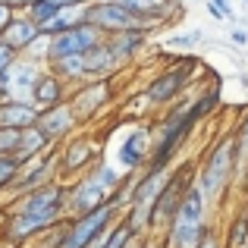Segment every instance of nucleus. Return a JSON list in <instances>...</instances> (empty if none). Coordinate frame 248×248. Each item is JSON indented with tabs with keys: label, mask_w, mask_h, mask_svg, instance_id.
<instances>
[{
	"label": "nucleus",
	"mask_w": 248,
	"mask_h": 248,
	"mask_svg": "<svg viewBox=\"0 0 248 248\" xmlns=\"http://www.w3.org/2000/svg\"><path fill=\"white\" fill-rule=\"evenodd\" d=\"M232 173H236V139H232V132H226L207 151L204 164L198 170V179H195L207 204L223 201V195L232 188Z\"/></svg>",
	"instance_id": "nucleus-2"
},
{
	"label": "nucleus",
	"mask_w": 248,
	"mask_h": 248,
	"mask_svg": "<svg viewBox=\"0 0 248 248\" xmlns=\"http://www.w3.org/2000/svg\"><path fill=\"white\" fill-rule=\"evenodd\" d=\"M85 22L97 25L104 35L126 31V29H154V25H148L139 13H132L129 6H123L120 0H104V3H94V0H91L88 10H85Z\"/></svg>",
	"instance_id": "nucleus-6"
},
{
	"label": "nucleus",
	"mask_w": 248,
	"mask_h": 248,
	"mask_svg": "<svg viewBox=\"0 0 248 248\" xmlns=\"http://www.w3.org/2000/svg\"><path fill=\"white\" fill-rule=\"evenodd\" d=\"M154 29H126V31H113V35H107V44L113 47V54L120 57V63L126 66V63H132L135 57L141 54V47L148 44V35H151Z\"/></svg>",
	"instance_id": "nucleus-16"
},
{
	"label": "nucleus",
	"mask_w": 248,
	"mask_h": 248,
	"mask_svg": "<svg viewBox=\"0 0 248 248\" xmlns=\"http://www.w3.org/2000/svg\"><path fill=\"white\" fill-rule=\"evenodd\" d=\"M82 60H85V76H88V79H113V76L123 69L120 57L113 54V47L107 44V38L97 41L91 50H85Z\"/></svg>",
	"instance_id": "nucleus-13"
},
{
	"label": "nucleus",
	"mask_w": 248,
	"mask_h": 248,
	"mask_svg": "<svg viewBox=\"0 0 248 248\" xmlns=\"http://www.w3.org/2000/svg\"><path fill=\"white\" fill-rule=\"evenodd\" d=\"M66 97H69V85L57 73H50V69L44 66V73L38 76V82H35V91H31V104L41 107V110H47V107H54V104L66 101Z\"/></svg>",
	"instance_id": "nucleus-15"
},
{
	"label": "nucleus",
	"mask_w": 248,
	"mask_h": 248,
	"mask_svg": "<svg viewBox=\"0 0 248 248\" xmlns=\"http://www.w3.org/2000/svg\"><path fill=\"white\" fill-rule=\"evenodd\" d=\"M6 6H13V10H25V6H31L35 0H3Z\"/></svg>",
	"instance_id": "nucleus-31"
},
{
	"label": "nucleus",
	"mask_w": 248,
	"mask_h": 248,
	"mask_svg": "<svg viewBox=\"0 0 248 248\" xmlns=\"http://www.w3.org/2000/svg\"><path fill=\"white\" fill-rule=\"evenodd\" d=\"M94 3H104V0H94Z\"/></svg>",
	"instance_id": "nucleus-33"
},
{
	"label": "nucleus",
	"mask_w": 248,
	"mask_h": 248,
	"mask_svg": "<svg viewBox=\"0 0 248 248\" xmlns=\"http://www.w3.org/2000/svg\"><path fill=\"white\" fill-rule=\"evenodd\" d=\"M242 3H248V0H242Z\"/></svg>",
	"instance_id": "nucleus-35"
},
{
	"label": "nucleus",
	"mask_w": 248,
	"mask_h": 248,
	"mask_svg": "<svg viewBox=\"0 0 248 248\" xmlns=\"http://www.w3.org/2000/svg\"><path fill=\"white\" fill-rule=\"evenodd\" d=\"M16 57H19L16 50H10V47H6L3 41H0V69H6V66H10L13 60H16Z\"/></svg>",
	"instance_id": "nucleus-28"
},
{
	"label": "nucleus",
	"mask_w": 248,
	"mask_h": 248,
	"mask_svg": "<svg viewBox=\"0 0 248 248\" xmlns=\"http://www.w3.org/2000/svg\"><path fill=\"white\" fill-rule=\"evenodd\" d=\"M47 69L60 76V79L66 82L69 88H76V85L88 82V76H85V60H82V54H79V57H60V60H50V63H47Z\"/></svg>",
	"instance_id": "nucleus-20"
},
{
	"label": "nucleus",
	"mask_w": 248,
	"mask_h": 248,
	"mask_svg": "<svg viewBox=\"0 0 248 248\" xmlns=\"http://www.w3.org/2000/svg\"><path fill=\"white\" fill-rule=\"evenodd\" d=\"M107 198H110L107 188H101L88 173H82L79 179L66 182V220L94 211V207H101Z\"/></svg>",
	"instance_id": "nucleus-10"
},
{
	"label": "nucleus",
	"mask_w": 248,
	"mask_h": 248,
	"mask_svg": "<svg viewBox=\"0 0 248 248\" xmlns=\"http://www.w3.org/2000/svg\"><path fill=\"white\" fill-rule=\"evenodd\" d=\"M232 139H236V173H232V186L242 188V186H248V113L232 129Z\"/></svg>",
	"instance_id": "nucleus-19"
},
{
	"label": "nucleus",
	"mask_w": 248,
	"mask_h": 248,
	"mask_svg": "<svg viewBox=\"0 0 248 248\" xmlns=\"http://www.w3.org/2000/svg\"><path fill=\"white\" fill-rule=\"evenodd\" d=\"M19 57H25V60H31V63H41V66H47V57H50V35H44V31H41V35H38Z\"/></svg>",
	"instance_id": "nucleus-24"
},
{
	"label": "nucleus",
	"mask_w": 248,
	"mask_h": 248,
	"mask_svg": "<svg viewBox=\"0 0 248 248\" xmlns=\"http://www.w3.org/2000/svg\"><path fill=\"white\" fill-rule=\"evenodd\" d=\"M41 107H35L31 101H0V126L6 129H29L38 123Z\"/></svg>",
	"instance_id": "nucleus-17"
},
{
	"label": "nucleus",
	"mask_w": 248,
	"mask_h": 248,
	"mask_svg": "<svg viewBox=\"0 0 248 248\" xmlns=\"http://www.w3.org/2000/svg\"><path fill=\"white\" fill-rule=\"evenodd\" d=\"M19 170H22V160H16L13 154H0V198H6V192L13 188Z\"/></svg>",
	"instance_id": "nucleus-22"
},
{
	"label": "nucleus",
	"mask_w": 248,
	"mask_h": 248,
	"mask_svg": "<svg viewBox=\"0 0 248 248\" xmlns=\"http://www.w3.org/2000/svg\"><path fill=\"white\" fill-rule=\"evenodd\" d=\"M101 160V141L94 135H69L57 145V179H79Z\"/></svg>",
	"instance_id": "nucleus-3"
},
{
	"label": "nucleus",
	"mask_w": 248,
	"mask_h": 248,
	"mask_svg": "<svg viewBox=\"0 0 248 248\" xmlns=\"http://www.w3.org/2000/svg\"><path fill=\"white\" fill-rule=\"evenodd\" d=\"M242 248H248V242H245V245H242Z\"/></svg>",
	"instance_id": "nucleus-34"
},
{
	"label": "nucleus",
	"mask_w": 248,
	"mask_h": 248,
	"mask_svg": "<svg viewBox=\"0 0 248 248\" xmlns=\"http://www.w3.org/2000/svg\"><path fill=\"white\" fill-rule=\"evenodd\" d=\"M41 35V25L35 22V19L29 16V13H22V10H16L13 13V19L6 22V29L0 31V41L6 44L10 50H16V54H22L25 47H29L35 38Z\"/></svg>",
	"instance_id": "nucleus-12"
},
{
	"label": "nucleus",
	"mask_w": 248,
	"mask_h": 248,
	"mask_svg": "<svg viewBox=\"0 0 248 248\" xmlns=\"http://www.w3.org/2000/svg\"><path fill=\"white\" fill-rule=\"evenodd\" d=\"M104 38H107V35H104L97 25L79 22V25H73V29H66V31H60V35L50 38V57H47V63L50 60H60V57H79V54H85V50H91L97 41H104Z\"/></svg>",
	"instance_id": "nucleus-8"
},
{
	"label": "nucleus",
	"mask_w": 248,
	"mask_h": 248,
	"mask_svg": "<svg viewBox=\"0 0 248 248\" xmlns=\"http://www.w3.org/2000/svg\"><path fill=\"white\" fill-rule=\"evenodd\" d=\"M41 73H44L41 63L16 57L10 66V101H31V91H35V82Z\"/></svg>",
	"instance_id": "nucleus-14"
},
{
	"label": "nucleus",
	"mask_w": 248,
	"mask_h": 248,
	"mask_svg": "<svg viewBox=\"0 0 248 248\" xmlns=\"http://www.w3.org/2000/svg\"><path fill=\"white\" fill-rule=\"evenodd\" d=\"M13 13H16V10H13V6H6L3 0H0V31L6 29V22H10V19H13Z\"/></svg>",
	"instance_id": "nucleus-30"
},
{
	"label": "nucleus",
	"mask_w": 248,
	"mask_h": 248,
	"mask_svg": "<svg viewBox=\"0 0 248 248\" xmlns=\"http://www.w3.org/2000/svg\"><path fill=\"white\" fill-rule=\"evenodd\" d=\"M151 148H154V126H135L126 139L120 141V170L126 173H139V170L148 167L151 160Z\"/></svg>",
	"instance_id": "nucleus-9"
},
{
	"label": "nucleus",
	"mask_w": 248,
	"mask_h": 248,
	"mask_svg": "<svg viewBox=\"0 0 248 248\" xmlns=\"http://www.w3.org/2000/svg\"><path fill=\"white\" fill-rule=\"evenodd\" d=\"M16 141H19V129H6V126H0V154H13Z\"/></svg>",
	"instance_id": "nucleus-26"
},
{
	"label": "nucleus",
	"mask_w": 248,
	"mask_h": 248,
	"mask_svg": "<svg viewBox=\"0 0 248 248\" xmlns=\"http://www.w3.org/2000/svg\"><path fill=\"white\" fill-rule=\"evenodd\" d=\"M113 97V85L110 79H88L76 88H69V104H73L79 123H91Z\"/></svg>",
	"instance_id": "nucleus-7"
},
{
	"label": "nucleus",
	"mask_w": 248,
	"mask_h": 248,
	"mask_svg": "<svg viewBox=\"0 0 248 248\" xmlns=\"http://www.w3.org/2000/svg\"><path fill=\"white\" fill-rule=\"evenodd\" d=\"M132 239H135L132 226H129L126 220L120 217V220H116V223H113V226L107 230V239L101 242V248H126L129 242H132Z\"/></svg>",
	"instance_id": "nucleus-23"
},
{
	"label": "nucleus",
	"mask_w": 248,
	"mask_h": 248,
	"mask_svg": "<svg viewBox=\"0 0 248 248\" xmlns=\"http://www.w3.org/2000/svg\"><path fill=\"white\" fill-rule=\"evenodd\" d=\"M230 41H232V44H239V47H248V31L232 29V31H230Z\"/></svg>",
	"instance_id": "nucleus-29"
},
{
	"label": "nucleus",
	"mask_w": 248,
	"mask_h": 248,
	"mask_svg": "<svg viewBox=\"0 0 248 248\" xmlns=\"http://www.w3.org/2000/svg\"><path fill=\"white\" fill-rule=\"evenodd\" d=\"M148 248H164V242H157V239H151V245Z\"/></svg>",
	"instance_id": "nucleus-32"
},
{
	"label": "nucleus",
	"mask_w": 248,
	"mask_h": 248,
	"mask_svg": "<svg viewBox=\"0 0 248 248\" xmlns=\"http://www.w3.org/2000/svg\"><path fill=\"white\" fill-rule=\"evenodd\" d=\"M195 248H223V236H217V230H214V226H207L204 236L198 239V245H195Z\"/></svg>",
	"instance_id": "nucleus-27"
},
{
	"label": "nucleus",
	"mask_w": 248,
	"mask_h": 248,
	"mask_svg": "<svg viewBox=\"0 0 248 248\" xmlns=\"http://www.w3.org/2000/svg\"><path fill=\"white\" fill-rule=\"evenodd\" d=\"M207 201L204 195H201L198 182H188L186 195H182L179 207H176L173 220H170V230L164 232V248H195L198 245V239L204 236V230L211 223H207Z\"/></svg>",
	"instance_id": "nucleus-1"
},
{
	"label": "nucleus",
	"mask_w": 248,
	"mask_h": 248,
	"mask_svg": "<svg viewBox=\"0 0 248 248\" xmlns=\"http://www.w3.org/2000/svg\"><path fill=\"white\" fill-rule=\"evenodd\" d=\"M85 10H88V3H82V6H66V10H60L54 19H47V22L41 25V31L44 35H60V31H66V29H73V25H79L85 22Z\"/></svg>",
	"instance_id": "nucleus-21"
},
{
	"label": "nucleus",
	"mask_w": 248,
	"mask_h": 248,
	"mask_svg": "<svg viewBox=\"0 0 248 248\" xmlns=\"http://www.w3.org/2000/svg\"><path fill=\"white\" fill-rule=\"evenodd\" d=\"M201 41H204V31L195 29V31H186V35H173V38H167V47L179 50V47H195V44H201Z\"/></svg>",
	"instance_id": "nucleus-25"
},
{
	"label": "nucleus",
	"mask_w": 248,
	"mask_h": 248,
	"mask_svg": "<svg viewBox=\"0 0 248 248\" xmlns=\"http://www.w3.org/2000/svg\"><path fill=\"white\" fill-rule=\"evenodd\" d=\"M47 148H50L47 135H44L38 126H29V129H19V141H16V148H13V157L25 164V160H31V157H38V154H44Z\"/></svg>",
	"instance_id": "nucleus-18"
},
{
	"label": "nucleus",
	"mask_w": 248,
	"mask_h": 248,
	"mask_svg": "<svg viewBox=\"0 0 248 248\" xmlns=\"http://www.w3.org/2000/svg\"><path fill=\"white\" fill-rule=\"evenodd\" d=\"M188 182H192V167H173V176H170V182L164 186V192L157 195V201H154V211H151V226H148V236H154L160 242L164 239V232L170 230V220H173L176 207H179L182 195H186Z\"/></svg>",
	"instance_id": "nucleus-4"
},
{
	"label": "nucleus",
	"mask_w": 248,
	"mask_h": 248,
	"mask_svg": "<svg viewBox=\"0 0 248 248\" xmlns=\"http://www.w3.org/2000/svg\"><path fill=\"white\" fill-rule=\"evenodd\" d=\"M198 73V60H186V63H176V66L157 73L151 82H148L145 94L151 97L154 107H167V104H176L182 94L188 91L192 85V76Z\"/></svg>",
	"instance_id": "nucleus-5"
},
{
	"label": "nucleus",
	"mask_w": 248,
	"mask_h": 248,
	"mask_svg": "<svg viewBox=\"0 0 248 248\" xmlns=\"http://www.w3.org/2000/svg\"><path fill=\"white\" fill-rule=\"evenodd\" d=\"M35 126L47 135L50 145H60V141H66L69 135H76V129H79L82 123H79V116H76L73 104H69V97H66V101H60V104H54V107L41 110V116H38Z\"/></svg>",
	"instance_id": "nucleus-11"
}]
</instances>
